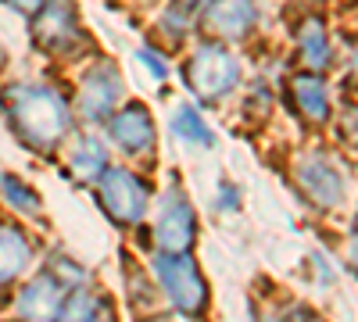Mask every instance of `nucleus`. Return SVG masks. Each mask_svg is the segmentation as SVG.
Segmentation results:
<instances>
[{"mask_svg":"<svg viewBox=\"0 0 358 322\" xmlns=\"http://www.w3.org/2000/svg\"><path fill=\"white\" fill-rule=\"evenodd\" d=\"M194 237H197V219H194L190 200L176 190L165 193L158 208V222H155V244L162 247V254H187Z\"/></svg>","mask_w":358,"mask_h":322,"instance_id":"6","label":"nucleus"},{"mask_svg":"<svg viewBox=\"0 0 358 322\" xmlns=\"http://www.w3.org/2000/svg\"><path fill=\"white\" fill-rule=\"evenodd\" d=\"M43 269H47L57 283H62V286L69 290V294H72V290H83V286H86V269H83V265H76V261H69L65 254H54Z\"/></svg>","mask_w":358,"mask_h":322,"instance_id":"19","label":"nucleus"},{"mask_svg":"<svg viewBox=\"0 0 358 322\" xmlns=\"http://www.w3.org/2000/svg\"><path fill=\"white\" fill-rule=\"evenodd\" d=\"M118 94H122V79H118L115 65H101L83 79L79 97H76V111L86 122H104L115 108V101H118Z\"/></svg>","mask_w":358,"mask_h":322,"instance_id":"9","label":"nucleus"},{"mask_svg":"<svg viewBox=\"0 0 358 322\" xmlns=\"http://www.w3.org/2000/svg\"><path fill=\"white\" fill-rule=\"evenodd\" d=\"M219 190H222V193H219V208H236V200H241V193H236V186L222 183Z\"/></svg>","mask_w":358,"mask_h":322,"instance_id":"22","label":"nucleus"},{"mask_svg":"<svg viewBox=\"0 0 358 322\" xmlns=\"http://www.w3.org/2000/svg\"><path fill=\"white\" fill-rule=\"evenodd\" d=\"M172 126H176V133L183 136V140H190V143H204V147H212L215 143V136L208 133V126L201 122V115H197V108H179L176 115H172Z\"/></svg>","mask_w":358,"mask_h":322,"instance_id":"18","label":"nucleus"},{"mask_svg":"<svg viewBox=\"0 0 358 322\" xmlns=\"http://www.w3.org/2000/svg\"><path fill=\"white\" fill-rule=\"evenodd\" d=\"M8 65V50H4V43H0V68Z\"/></svg>","mask_w":358,"mask_h":322,"instance_id":"25","label":"nucleus"},{"mask_svg":"<svg viewBox=\"0 0 358 322\" xmlns=\"http://www.w3.org/2000/svg\"><path fill=\"white\" fill-rule=\"evenodd\" d=\"M79 36V15L72 0H50L33 15V40L40 50H69Z\"/></svg>","mask_w":358,"mask_h":322,"instance_id":"8","label":"nucleus"},{"mask_svg":"<svg viewBox=\"0 0 358 322\" xmlns=\"http://www.w3.org/2000/svg\"><path fill=\"white\" fill-rule=\"evenodd\" d=\"M351 261L358 265V226H355V233H351Z\"/></svg>","mask_w":358,"mask_h":322,"instance_id":"23","label":"nucleus"},{"mask_svg":"<svg viewBox=\"0 0 358 322\" xmlns=\"http://www.w3.org/2000/svg\"><path fill=\"white\" fill-rule=\"evenodd\" d=\"M97 200H101V208L111 222L136 226L147 212L151 193H147V183L140 175H133L129 168H108L97 180Z\"/></svg>","mask_w":358,"mask_h":322,"instance_id":"2","label":"nucleus"},{"mask_svg":"<svg viewBox=\"0 0 358 322\" xmlns=\"http://www.w3.org/2000/svg\"><path fill=\"white\" fill-rule=\"evenodd\" d=\"M204 25L208 33H215L222 40H241L255 25V0H215Z\"/></svg>","mask_w":358,"mask_h":322,"instance_id":"12","label":"nucleus"},{"mask_svg":"<svg viewBox=\"0 0 358 322\" xmlns=\"http://www.w3.org/2000/svg\"><path fill=\"white\" fill-rule=\"evenodd\" d=\"M104 315V301L90 290H72L65 298V308L57 315V322H101Z\"/></svg>","mask_w":358,"mask_h":322,"instance_id":"17","label":"nucleus"},{"mask_svg":"<svg viewBox=\"0 0 358 322\" xmlns=\"http://www.w3.org/2000/svg\"><path fill=\"white\" fill-rule=\"evenodd\" d=\"M8 322H22V319H8Z\"/></svg>","mask_w":358,"mask_h":322,"instance_id":"26","label":"nucleus"},{"mask_svg":"<svg viewBox=\"0 0 358 322\" xmlns=\"http://www.w3.org/2000/svg\"><path fill=\"white\" fill-rule=\"evenodd\" d=\"M290 90H294L297 111H301L308 122H326L330 119V97H326V82L319 75H297Z\"/></svg>","mask_w":358,"mask_h":322,"instance_id":"15","label":"nucleus"},{"mask_svg":"<svg viewBox=\"0 0 358 322\" xmlns=\"http://www.w3.org/2000/svg\"><path fill=\"white\" fill-rule=\"evenodd\" d=\"M183 8H197V4H208V0H179Z\"/></svg>","mask_w":358,"mask_h":322,"instance_id":"24","label":"nucleus"},{"mask_svg":"<svg viewBox=\"0 0 358 322\" xmlns=\"http://www.w3.org/2000/svg\"><path fill=\"white\" fill-rule=\"evenodd\" d=\"M297 43H301V54H305V61H308L312 68H326V65H330L334 50H330V40H326V29H322L319 18H308V22L301 25Z\"/></svg>","mask_w":358,"mask_h":322,"instance_id":"16","label":"nucleus"},{"mask_svg":"<svg viewBox=\"0 0 358 322\" xmlns=\"http://www.w3.org/2000/svg\"><path fill=\"white\" fill-rule=\"evenodd\" d=\"M0 104H4V119L15 140L25 151L54 154L62 147V140L69 136V126H72L69 101L47 82H33V79L8 82L4 94H0Z\"/></svg>","mask_w":358,"mask_h":322,"instance_id":"1","label":"nucleus"},{"mask_svg":"<svg viewBox=\"0 0 358 322\" xmlns=\"http://www.w3.org/2000/svg\"><path fill=\"white\" fill-rule=\"evenodd\" d=\"M36 261V244L22 222L0 219V290H8L29 276Z\"/></svg>","mask_w":358,"mask_h":322,"instance_id":"7","label":"nucleus"},{"mask_svg":"<svg viewBox=\"0 0 358 322\" xmlns=\"http://www.w3.org/2000/svg\"><path fill=\"white\" fill-rule=\"evenodd\" d=\"M155 272L165 286V294L183 315H201L208 308V283L190 254H162L155 261Z\"/></svg>","mask_w":358,"mask_h":322,"instance_id":"3","label":"nucleus"},{"mask_svg":"<svg viewBox=\"0 0 358 322\" xmlns=\"http://www.w3.org/2000/svg\"><path fill=\"white\" fill-rule=\"evenodd\" d=\"M111 136L115 143L122 147L126 154H143L155 147V122H151V111H147L143 104L129 101L122 111L115 115L111 122Z\"/></svg>","mask_w":358,"mask_h":322,"instance_id":"11","label":"nucleus"},{"mask_svg":"<svg viewBox=\"0 0 358 322\" xmlns=\"http://www.w3.org/2000/svg\"><path fill=\"white\" fill-rule=\"evenodd\" d=\"M0 200L8 204V212L15 219H36L43 212V197L29 186L22 175H15V172L0 175Z\"/></svg>","mask_w":358,"mask_h":322,"instance_id":"14","label":"nucleus"},{"mask_svg":"<svg viewBox=\"0 0 358 322\" xmlns=\"http://www.w3.org/2000/svg\"><path fill=\"white\" fill-rule=\"evenodd\" d=\"M140 61H143L147 68H151V72H155V79H165V75H169V65L162 61V57H155L151 50H140Z\"/></svg>","mask_w":358,"mask_h":322,"instance_id":"21","label":"nucleus"},{"mask_svg":"<svg viewBox=\"0 0 358 322\" xmlns=\"http://www.w3.org/2000/svg\"><path fill=\"white\" fill-rule=\"evenodd\" d=\"M69 172L76 175L79 183H97L101 175L108 172V151L101 136H83L76 140V147L69 154Z\"/></svg>","mask_w":358,"mask_h":322,"instance_id":"13","label":"nucleus"},{"mask_svg":"<svg viewBox=\"0 0 358 322\" xmlns=\"http://www.w3.org/2000/svg\"><path fill=\"white\" fill-rule=\"evenodd\" d=\"M65 298L69 290L57 283L47 269L29 276L18 283L15 290V301H11V319H22V322H57V315H62L65 308Z\"/></svg>","mask_w":358,"mask_h":322,"instance_id":"5","label":"nucleus"},{"mask_svg":"<svg viewBox=\"0 0 358 322\" xmlns=\"http://www.w3.org/2000/svg\"><path fill=\"white\" fill-rule=\"evenodd\" d=\"M294 172H297V183H301L305 197H312L319 208H337L344 200V180L326 158H301Z\"/></svg>","mask_w":358,"mask_h":322,"instance_id":"10","label":"nucleus"},{"mask_svg":"<svg viewBox=\"0 0 358 322\" xmlns=\"http://www.w3.org/2000/svg\"><path fill=\"white\" fill-rule=\"evenodd\" d=\"M4 4L11 8V11H18V15H25V18H33L40 8H47L50 0H4Z\"/></svg>","mask_w":358,"mask_h":322,"instance_id":"20","label":"nucleus"},{"mask_svg":"<svg viewBox=\"0 0 358 322\" xmlns=\"http://www.w3.org/2000/svg\"><path fill=\"white\" fill-rule=\"evenodd\" d=\"M183 75H187L190 90H194L201 101H219V97H226L233 86H236V79H241V68H236L233 54H229L226 47L204 43V47L190 57V61H187Z\"/></svg>","mask_w":358,"mask_h":322,"instance_id":"4","label":"nucleus"}]
</instances>
